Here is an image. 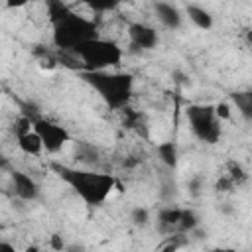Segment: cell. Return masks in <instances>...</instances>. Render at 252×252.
<instances>
[{
	"label": "cell",
	"instance_id": "52a82bcc",
	"mask_svg": "<svg viewBox=\"0 0 252 252\" xmlns=\"http://www.w3.org/2000/svg\"><path fill=\"white\" fill-rule=\"evenodd\" d=\"M128 39L134 47L138 49H154L159 43V33L154 26L144 24V22H132L128 26Z\"/></svg>",
	"mask_w": 252,
	"mask_h": 252
},
{
	"label": "cell",
	"instance_id": "277c9868",
	"mask_svg": "<svg viewBox=\"0 0 252 252\" xmlns=\"http://www.w3.org/2000/svg\"><path fill=\"white\" fill-rule=\"evenodd\" d=\"M73 53L79 57V61L83 63L81 71H104V69H114L122 63L124 51L122 47L112 41V39H104L100 35L77 45L73 49Z\"/></svg>",
	"mask_w": 252,
	"mask_h": 252
},
{
	"label": "cell",
	"instance_id": "9a60e30c",
	"mask_svg": "<svg viewBox=\"0 0 252 252\" xmlns=\"http://www.w3.org/2000/svg\"><path fill=\"white\" fill-rule=\"evenodd\" d=\"M213 108H215V114L220 122L230 120V104L228 102H217V104H213Z\"/></svg>",
	"mask_w": 252,
	"mask_h": 252
},
{
	"label": "cell",
	"instance_id": "9c48e42d",
	"mask_svg": "<svg viewBox=\"0 0 252 252\" xmlns=\"http://www.w3.org/2000/svg\"><path fill=\"white\" fill-rule=\"evenodd\" d=\"M154 12H156V18L161 22V26H165L169 30H177L183 24V14L179 12V8H175L173 4H169L165 0H158L154 4Z\"/></svg>",
	"mask_w": 252,
	"mask_h": 252
},
{
	"label": "cell",
	"instance_id": "8fae6325",
	"mask_svg": "<svg viewBox=\"0 0 252 252\" xmlns=\"http://www.w3.org/2000/svg\"><path fill=\"white\" fill-rule=\"evenodd\" d=\"M185 14L187 18L199 28V30H211L213 28V16L207 8L199 6V4H187L185 8Z\"/></svg>",
	"mask_w": 252,
	"mask_h": 252
},
{
	"label": "cell",
	"instance_id": "5b68a950",
	"mask_svg": "<svg viewBox=\"0 0 252 252\" xmlns=\"http://www.w3.org/2000/svg\"><path fill=\"white\" fill-rule=\"evenodd\" d=\"M187 122L197 136V140L205 144H217L222 136V126L220 120L215 114L213 104H191L185 110Z\"/></svg>",
	"mask_w": 252,
	"mask_h": 252
},
{
	"label": "cell",
	"instance_id": "ac0fdd59",
	"mask_svg": "<svg viewBox=\"0 0 252 252\" xmlns=\"http://www.w3.org/2000/svg\"><path fill=\"white\" fill-rule=\"evenodd\" d=\"M0 250H8V252H12L14 246H12V244H6V242H0Z\"/></svg>",
	"mask_w": 252,
	"mask_h": 252
},
{
	"label": "cell",
	"instance_id": "2e32d148",
	"mask_svg": "<svg viewBox=\"0 0 252 252\" xmlns=\"http://www.w3.org/2000/svg\"><path fill=\"white\" fill-rule=\"evenodd\" d=\"M132 220L136 224H146L148 222V211L146 209H136L134 215H132Z\"/></svg>",
	"mask_w": 252,
	"mask_h": 252
},
{
	"label": "cell",
	"instance_id": "4fadbf2b",
	"mask_svg": "<svg viewBox=\"0 0 252 252\" xmlns=\"http://www.w3.org/2000/svg\"><path fill=\"white\" fill-rule=\"evenodd\" d=\"M81 2L94 12H108V10H114L122 0H81Z\"/></svg>",
	"mask_w": 252,
	"mask_h": 252
},
{
	"label": "cell",
	"instance_id": "ba28073f",
	"mask_svg": "<svg viewBox=\"0 0 252 252\" xmlns=\"http://www.w3.org/2000/svg\"><path fill=\"white\" fill-rule=\"evenodd\" d=\"M12 185H14V193L22 199V201H33L39 195V185L35 183V179L24 171H12Z\"/></svg>",
	"mask_w": 252,
	"mask_h": 252
},
{
	"label": "cell",
	"instance_id": "e0dca14e",
	"mask_svg": "<svg viewBox=\"0 0 252 252\" xmlns=\"http://www.w3.org/2000/svg\"><path fill=\"white\" fill-rule=\"evenodd\" d=\"M32 0H4V6L8 8V10H20V8H24V6H28Z\"/></svg>",
	"mask_w": 252,
	"mask_h": 252
},
{
	"label": "cell",
	"instance_id": "6da1fadb",
	"mask_svg": "<svg viewBox=\"0 0 252 252\" xmlns=\"http://www.w3.org/2000/svg\"><path fill=\"white\" fill-rule=\"evenodd\" d=\"M47 18L51 24V39L57 49L73 51L77 45L98 35V28L93 20L73 12L63 0H45Z\"/></svg>",
	"mask_w": 252,
	"mask_h": 252
},
{
	"label": "cell",
	"instance_id": "8992f818",
	"mask_svg": "<svg viewBox=\"0 0 252 252\" xmlns=\"http://www.w3.org/2000/svg\"><path fill=\"white\" fill-rule=\"evenodd\" d=\"M32 126L33 130L37 132V136L41 138V144H43V152L47 154H57L63 150L65 144L71 142V134L65 126L53 122V120H47V118H33L32 120Z\"/></svg>",
	"mask_w": 252,
	"mask_h": 252
},
{
	"label": "cell",
	"instance_id": "3957f363",
	"mask_svg": "<svg viewBox=\"0 0 252 252\" xmlns=\"http://www.w3.org/2000/svg\"><path fill=\"white\" fill-rule=\"evenodd\" d=\"M79 77L102 98L110 110H122L134 93V75L112 69L104 71H79Z\"/></svg>",
	"mask_w": 252,
	"mask_h": 252
},
{
	"label": "cell",
	"instance_id": "5bb4252c",
	"mask_svg": "<svg viewBox=\"0 0 252 252\" xmlns=\"http://www.w3.org/2000/svg\"><path fill=\"white\" fill-rule=\"evenodd\" d=\"M234 100H236L238 108H240L246 116H250V110H252V96H250V93H236V94H234Z\"/></svg>",
	"mask_w": 252,
	"mask_h": 252
},
{
	"label": "cell",
	"instance_id": "7a4b0ae2",
	"mask_svg": "<svg viewBox=\"0 0 252 252\" xmlns=\"http://www.w3.org/2000/svg\"><path fill=\"white\" fill-rule=\"evenodd\" d=\"M57 175L63 183H67L73 193L91 207L102 205L110 193L114 191L116 179L112 173L106 171H94V169H79V167H67V165H55Z\"/></svg>",
	"mask_w": 252,
	"mask_h": 252
},
{
	"label": "cell",
	"instance_id": "d6986e66",
	"mask_svg": "<svg viewBox=\"0 0 252 252\" xmlns=\"http://www.w3.org/2000/svg\"><path fill=\"white\" fill-rule=\"evenodd\" d=\"M0 96H2V91H0Z\"/></svg>",
	"mask_w": 252,
	"mask_h": 252
},
{
	"label": "cell",
	"instance_id": "30bf717a",
	"mask_svg": "<svg viewBox=\"0 0 252 252\" xmlns=\"http://www.w3.org/2000/svg\"><path fill=\"white\" fill-rule=\"evenodd\" d=\"M16 142H18V148L22 154L26 156H39L43 152V144H41V138L37 136V132L32 128L28 132H22L16 136Z\"/></svg>",
	"mask_w": 252,
	"mask_h": 252
},
{
	"label": "cell",
	"instance_id": "7c38bea8",
	"mask_svg": "<svg viewBox=\"0 0 252 252\" xmlns=\"http://www.w3.org/2000/svg\"><path fill=\"white\" fill-rule=\"evenodd\" d=\"M158 154L159 159L167 165V167H175L177 165V146L173 142H163L158 146Z\"/></svg>",
	"mask_w": 252,
	"mask_h": 252
}]
</instances>
